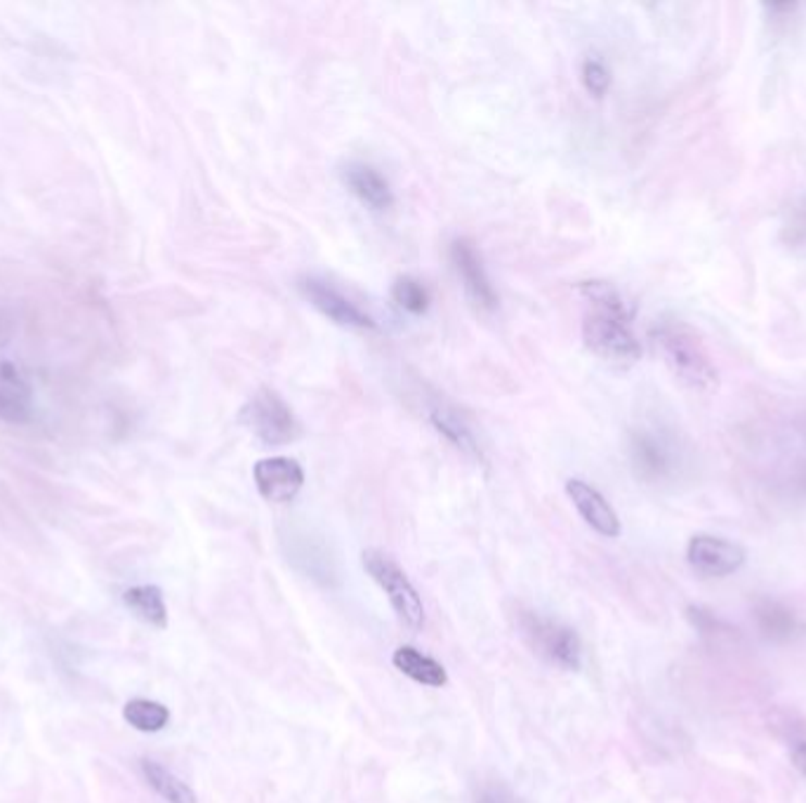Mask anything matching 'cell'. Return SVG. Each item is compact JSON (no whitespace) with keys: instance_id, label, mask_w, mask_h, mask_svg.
<instances>
[{"instance_id":"6da1fadb","label":"cell","mask_w":806,"mask_h":803,"mask_svg":"<svg viewBox=\"0 0 806 803\" xmlns=\"http://www.w3.org/2000/svg\"><path fill=\"white\" fill-rule=\"evenodd\" d=\"M585 299L583 339L604 361L630 366L642 358V344L632 330V313L611 283L587 281L578 288Z\"/></svg>"},{"instance_id":"7a4b0ae2","label":"cell","mask_w":806,"mask_h":803,"mask_svg":"<svg viewBox=\"0 0 806 803\" xmlns=\"http://www.w3.org/2000/svg\"><path fill=\"white\" fill-rule=\"evenodd\" d=\"M654 344L672 375L693 392H715L719 370L703 337L686 323L670 321L654 330Z\"/></svg>"},{"instance_id":"3957f363","label":"cell","mask_w":806,"mask_h":803,"mask_svg":"<svg viewBox=\"0 0 806 803\" xmlns=\"http://www.w3.org/2000/svg\"><path fill=\"white\" fill-rule=\"evenodd\" d=\"M519 632L529 648L547 659L549 665L575 671L583 665V643L575 634V629L559 620L545 618L541 613L521 610L519 613Z\"/></svg>"},{"instance_id":"277c9868","label":"cell","mask_w":806,"mask_h":803,"mask_svg":"<svg viewBox=\"0 0 806 803\" xmlns=\"http://www.w3.org/2000/svg\"><path fill=\"white\" fill-rule=\"evenodd\" d=\"M361 561L368 576H371L380 584V590L387 594L394 613L399 615V620L410 629H422L424 604L416 590V584L406 576V570L396 564L389 554L380 549H365L361 554Z\"/></svg>"},{"instance_id":"5b68a950","label":"cell","mask_w":806,"mask_h":803,"mask_svg":"<svg viewBox=\"0 0 806 803\" xmlns=\"http://www.w3.org/2000/svg\"><path fill=\"white\" fill-rule=\"evenodd\" d=\"M240 420L269 446H283V443H290L297 436V422L290 406L266 386L252 394L244 412H240Z\"/></svg>"},{"instance_id":"8992f818","label":"cell","mask_w":806,"mask_h":803,"mask_svg":"<svg viewBox=\"0 0 806 803\" xmlns=\"http://www.w3.org/2000/svg\"><path fill=\"white\" fill-rule=\"evenodd\" d=\"M686 558L691 568L705 578H727L743 568L745 549L717 535H693L689 540Z\"/></svg>"},{"instance_id":"52a82bcc","label":"cell","mask_w":806,"mask_h":803,"mask_svg":"<svg viewBox=\"0 0 806 803\" xmlns=\"http://www.w3.org/2000/svg\"><path fill=\"white\" fill-rule=\"evenodd\" d=\"M450 260L458 271V279L462 281L467 297L472 299V305L476 309L493 311L495 307H498V295H495L493 283L486 274L484 260H481V255L472 240H467V238L452 240Z\"/></svg>"},{"instance_id":"ba28073f","label":"cell","mask_w":806,"mask_h":803,"mask_svg":"<svg viewBox=\"0 0 806 803\" xmlns=\"http://www.w3.org/2000/svg\"><path fill=\"white\" fill-rule=\"evenodd\" d=\"M252 479L266 502L283 505V502L295 499V495L302 491L305 471L290 457H264V460L255 465Z\"/></svg>"},{"instance_id":"9c48e42d","label":"cell","mask_w":806,"mask_h":803,"mask_svg":"<svg viewBox=\"0 0 806 803\" xmlns=\"http://www.w3.org/2000/svg\"><path fill=\"white\" fill-rule=\"evenodd\" d=\"M302 293L325 319H331L337 325L359 328V330L375 328V321L368 317L365 311H361L357 305L349 302L343 293L335 291L331 283H325L321 279H305Z\"/></svg>"},{"instance_id":"30bf717a","label":"cell","mask_w":806,"mask_h":803,"mask_svg":"<svg viewBox=\"0 0 806 803\" xmlns=\"http://www.w3.org/2000/svg\"><path fill=\"white\" fill-rule=\"evenodd\" d=\"M566 493H569L578 514L583 516L590 528L597 530V533L604 538L620 535L622 526H620L618 514L613 511L611 505H608L606 497L597 491V487H592L590 483L580 481V479H571L569 483H566Z\"/></svg>"},{"instance_id":"8fae6325","label":"cell","mask_w":806,"mask_h":803,"mask_svg":"<svg viewBox=\"0 0 806 803\" xmlns=\"http://www.w3.org/2000/svg\"><path fill=\"white\" fill-rule=\"evenodd\" d=\"M632 460L636 474H642L648 481H658L670 474L674 457L662 438L650 432H640L632 438Z\"/></svg>"},{"instance_id":"7c38bea8","label":"cell","mask_w":806,"mask_h":803,"mask_svg":"<svg viewBox=\"0 0 806 803\" xmlns=\"http://www.w3.org/2000/svg\"><path fill=\"white\" fill-rule=\"evenodd\" d=\"M345 184L354 196L373 210H387L394 203L389 182L371 165H349L345 170Z\"/></svg>"},{"instance_id":"4fadbf2b","label":"cell","mask_w":806,"mask_h":803,"mask_svg":"<svg viewBox=\"0 0 806 803\" xmlns=\"http://www.w3.org/2000/svg\"><path fill=\"white\" fill-rule=\"evenodd\" d=\"M392 663L404 674V677H408L416 683L430 685V688H442L448 683V674L444 665L436 663V659L427 655H422L420 651L413 648V645H401V648H396L392 655Z\"/></svg>"},{"instance_id":"5bb4252c","label":"cell","mask_w":806,"mask_h":803,"mask_svg":"<svg viewBox=\"0 0 806 803\" xmlns=\"http://www.w3.org/2000/svg\"><path fill=\"white\" fill-rule=\"evenodd\" d=\"M32 412V390L10 366H3L0 368V420L28 422Z\"/></svg>"},{"instance_id":"9a60e30c","label":"cell","mask_w":806,"mask_h":803,"mask_svg":"<svg viewBox=\"0 0 806 803\" xmlns=\"http://www.w3.org/2000/svg\"><path fill=\"white\" fill-rule=\"evenodd\" d=\"M123 604L131 610L137 620L147 622L153 629L168 627V606L163 601V592L153 584L131 586L123 592Z\"/></svg>"},{"instance_id":"2e32d148","label":"cell","mask_w":806,"mask_h":803,"mask_svg":"<svg viewBox=\"0 0 806 803\" xmlns=\"http://www.w3.org/2000/svg\"><path fill=\"white\" fill-rule=\"evenodd\" d=\"M139 768L151 790L168 803H198L191 787L187 782H182L175 773L168 770L163 764L153 762V758H141Z\"/></svg>"},{"instance_id":"e0dca14e","label":"cell","mask_w":806,"mask_h":803,"mask_svg":"<svg viewBox=\"0 0 806 803\" xmlns=\"http://www.w3.org/2000/svg\"><path fill=\"white\" fill-rule=\"evenodd\" d=\"M430 418L438 432H442L460 453L479 457V443L472 434V429L456 408L446 406V404H436L430 410Z\"/></svg>"},{"instance_id":"ac0fdd59","label":"cell","mask_w":806,"mask_h":803,"mask_svg":"<svg viewBox=\"0 0 806 803\" xmlns=\"http://www.w3.org/2000/svg\"><path fill=\"white\" fill-rule=\"evenodd\" d=\"M755 622L761 637L769 641H788L797 632L795 613L771 598H764L755 606Z\"/></svg>"},{"instance_id":"d6986e66","label":"cell","mask_w":806,"mask_h":803,"mask_svg":"<svg viewBox=\"0 0 806 803\" xmlns=\"http://www.w3.org/2000/svg\"><path fill=\"white\" fill-rule=\"evenodd\" d=\"M123 719L139 733H159L170 724V709L161 702L135 697L123 707Z\"/></svg>"},{"instance_id":"ffe728a7","label":"cell","mask_w":806,"mask_h":803,"mask_svg":"<svg viewBox=\"0 0 806 803\" xmlns=\"http://www.w3.org/2000/svg\"><path fill=\"white\" fill-rule=\"evenodd\" d=\"M392 297H394V302L399 305L404 311L416 313V317H418V313L427 311V307H430L427 288H424V285L413 276H404V279L396 281L394 288H392Z\"/></svg>"},{"instance_id":"44dd1931","label":"cell","mask_w":806,"mask_h":803,"mask_svg":"<svg viewBox=\"0 0 806 803\" xmlns=\"http://www.w3.org/2000/svg\"><path fill=\"white\" fill-rule=\"evenodd\" d=\"M583 81H585V88L594 97H604L608 85H611V74H608V69L599 60H587L583 66Z\"/></svg>"},{"instance_id":"7402d4cb","label":"cell","mask_w":806,"mask_h":803,"mask_svg":"<svg viewBox=\"0 0 806 803\" xmlns=\"http://www.w3.org/2000/svg\"><path fill=\"white\" fill-rule=\"evenodd\" d=\"M476 803H517L514 794L507 790V787L503 785H493L488 787V790H484V794L479 796Z\"/></svg>"},{"instance_id":"603a6c76","label":"cell","mask_w":806,"mask_h":803,"mask_svg":"<svg viewBox=\"0 0 806 803\" xmlns=\"http://www.w3.org/2000/svg\"><path fill=\"white\" fill-rule=\"evenodd\" d=\"M790 758L795 768L806 776V738H792L790 742Z\"/></svg>"}]
</instances>
